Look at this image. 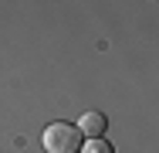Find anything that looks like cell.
<instances>
[{"instance_id":"obj_1","label":"cell","mask_w":159,"mask_h":153,"mask_svg":"<svg viewBox=\"0 0 159 153\" xmlns=\"http://www.w3.org/2000/svg\"><path fill=\"white\" fill-rule=\"evenodd\" d=\"M48 153H78L81 150V129L71 122H51L41 136Z\"/></svg>"},{"instance_id":"obj_2","label":"cell","mask_w":159,"mask_h":153,"mask_svg":"<svg viewBox=\"0 0 159 153\" xmlns=\"http://www.w3.org/2000/svg\"><path fill=\"white\" fill-rule=\"evenodd\" d=\"M105 126H108V119H105L102 112H85V116H81V122H78L81 136H88V140H102Z\"/></svg>"},{"instance_id":"obj_3","label":"cell","mask_w":159,"mask_h":153,"mask_svg":"<svg viewBox=\"0 0 159 153\" xmlns=\"http://www.w3.org/2000/svg\"><path fill=\"white\" fill-rule=\"evenodd\" d=\"M85 153H115V150H112V143H105V140H88Z\"/></svg>"}]
</instances>
